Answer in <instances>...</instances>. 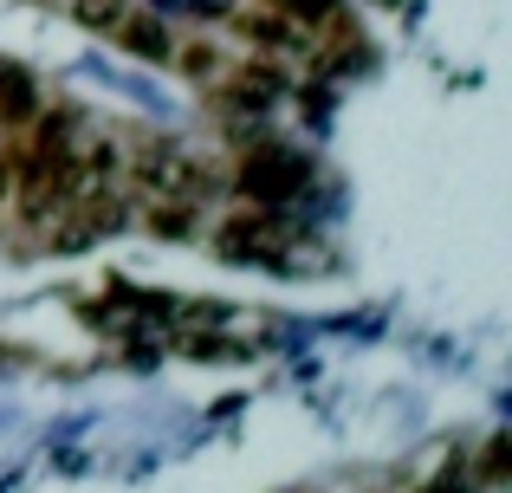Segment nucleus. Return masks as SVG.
Instances as JSON below:
<instances>
[{
    "label": "nucleus",
    "mask_w": 512,
    "mask_h": 493,
    "mask_svg": "<svg viewBox=\"0 0 512 493\" xmlns=\"http://www.w3.org/2000/svg\"><path fill=\"white\" fill-rule=\"evenodd\" d=\"M247 195H260V202H286L292 189H305V163L286 150H260V163H247Z\"/></svg>",
    "instance_id": "f257e3e1"
},
{
    "label": "nucleus",
    "mask_w": 512,
    "mask_h": 493,
    "mask_svg": "<svg viewBox=\"0 0 512 493\" xmlns=\"http://www.w3.org/2000/svg\"><path fill=\"white\" fill-rule=\"evenodd\" d=\"M117 39H124V52H137V59H175L169 26H163V20H143V13H124Z\"/></svg>",
    "instance_id": "f03ea898"
},
{
    "label": "nucleus",
    "mask_w": 512,
    "mask_h": 493,
    "mask_svg": "<svg viewBox=\"0 0 512 493\" xmlns=\"http://www.w3.org/2000/svg\"><path fill=\"white\" fill-rule=\"evenodd\" d=\"M0 117H7V124L39 117V85L20 72V65H0Z\"/></svg>",
    "instance_id": "7ed1b4c3"
},
{
    "label": "nucleus",
    "mask_w": 512,
    "mask_h": 493,
    "mask_svg": "<svg viewBox=\"0 0 512 493\" xmlns=\"http://www.w3.org/2000/svg\"><path fill=\"white\" fill-rule=\"evenodd\" d=\"M72 13L85 26H98V33H117V26H124V13H130V0H72Z\"/></svg>",
    "instance_id": "20e7f679"
},
{
    "label": "nucleus",
    "mask_w": 512,
    "mask_h": 493,
    "mask_svg": "<svg viewBox=\"0 0 512 493\" xmlns=\"http://www.w3.org/2000/svg\"><path fill=\"white\" fill-rule=\"evenodd\" d=\"M286 7H292V13H305V20H318V13H325L331 0H286Z\"/></svg>",
    "instance_id": "39448f33"
}]
</instances>
